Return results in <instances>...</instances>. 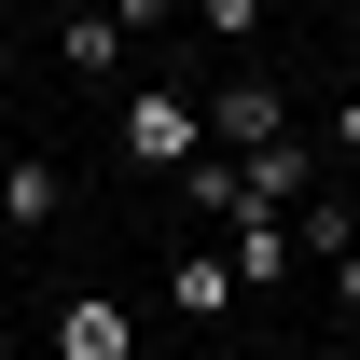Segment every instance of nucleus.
Returning <instances> with one entry per match:
<instances>
[{"mask_svg":"<svg viewBox=\"0 0 360 360\" xmlns=\"http://www.w3.org/2000/svg\"><path fill=\"white\" fill-rule=\"evenodd\" d=\"M111 28H125V42H139V28H167V0H111Z\"/></svg>","mask_w":360,"mask_h":360,"instance_id":"obj_12","label":"nucleus"},{"mask_svg":"<svg viewBox=\"0 0 360 360\" xmlns=\"http://www.w3.org/2000/svg\"><path fill=\"white\" fill-rule=\"evenodd\" d=\"M333 167H360V84L333 97Z\"/></svg>","mask_w":360,"mask_h":360,"instance_id":"obj_11","label":"nucleus"},{"mask_svg":"<svg viewBox=\"0 0 360 360\" xmlns=\"http://www.w3.org/2000/svg\"><path fill=\"white\" fill-rule=\"evenodd\" d=\"M264 139H291V97H277L264 70H236V84L208 97V153H264Z\"/></svg>","mask_w":360,"mask_h":360,"instance_id":"obj_3","label":"nucleus"},{"mask_svg":"<svg viewBox=\"0 0 360 360\" xmlns=\"http://www.w3.org/2000/svg\"><path fill=\"white\" fill-rule=\"evenodd\" d=\"M333 14H347V42H360V0H333Z\"/></svg>","mask_w":360,"mask_h":360,"instance_id":"obj_14","label":"nucleus"},{"mask_svg":"<svg viewBox=\"0 0 360 360\" xmlns=\"http://www.w3.org/2000/svg\"><path fill=\"white\" fill-rule=\"evenodd\" d=\"M222 264H236V291H277V277H291V222H264V208H250Z\"/></svg>","mask_w":360,"mask_h":360,"instance_id":"obj_7","label":"nucleus"},{"mask_svg":"<svg viewBox=\"0 0 360 360\" xmlns=\"http://www.w3.org/2000/svg\"><path fill=\"white\" fill-rule=\"evenodd\" d=\"M291 250L347 264V250H360V208H347V194H305V208H291Z\"/></svg>","mask_w":360,"mask_h":360,"instance_id":"obj_8","label":"nucleus"},{"mask_svg":"<svg viewBox=\"0 0 360 360\" xmlns=\"http://www.w3.org/2000/svg\"><path fill=\"white\" fill-rule=\"evenodd\" d=\"M111 139H125V167H194V153H208V111H194L180 84H139Z\"/></svg>","mask_w":360,"mask_h":360,"instance_id":"obj_1","label":"nucleus"},{"mask_svg":"<svg viewBox=\"0 0 360 360\" xmlns=\"http://www.w3.org/2000/svg\"><path fill=\"white\" fill-rule=\"evenodd\" d=\"M236 194H250L264 222H291V208L319 194V153H305V125H291V139H264V153H236Z\"/></svg>","mask_w":360,"mask_h":360,"instance_id":"obj_2","label":"nucleus"},{"mask_svg":"<svg viewBox=\"0 0 360 360\" xmlns=\"http://www.w3.org/2000/svg\"><path fill=\"white\" fill-rule=\"evenodd\" d=\"M56 56H70V70H125V28H111V0H97V14H70V28H56Z\"/></svg>","mask_w":360,"mask_h":360,"instance_id":"obj_9","label":"nucleus"},{"mask_svg":"<svg viewBox=\"0 0 360 360\" xmlns=\"http://www.w3.org/2000/svg\"><path fill=\"white\" fill-rule=\"evenodd\" d=\"M194 28H208V56H250L264 42V0H194Z\"/></svg>","mask_w":360,"mask_h":360,"instance_id":"obj_10","label":"nucleus"},{"mask_svg":"<svg viewBox=\"0 0 360 360\" xmlns=\"http://www.w3.org/2000/svg\"><path fill=\"white\" fill-rule=\"evenodd\" d=\"M56 360H139V319L111 305V291H70V305H56Z\"/></svg>","mask_w":360,"mask_h":360,"instance_id":"obj_4","label":"nucleus"},{"mask_svg":"<svg viewBox=\"0 0 360 360\" xmlns=\"http://www.w3.org/2000/svg\"><path fill=\"white\" fill-rule=\"evenodd\" d=\"M167 291H180V319H194V333H208V319H236V264H222V250H180Z\"/></svg>","mask_w":360,"mask_h":360,"instance_id":"obj_6","label":"nucleus"},{"mask_svg":"<svg viewBox=\"0 0 360 360\" xmlns=\"http://www.w3.org/2000/svg\"><path fill=\"white\" fill-rule=\"evenodd\" d=\"M0 236H56V167H42V153L0 167Z\"/></svg>","mask_w":360,"mask_h":360,"instance_id":"obj_5","label":"nucleus"},{"mask_svg":"<svg viewBox=\"0 0 360 360\" xmlns=\"http://www.w3.org/2000/svg\"><path fill=\"white\" fill-rule=\"evenodd\" d=\"M333 305H347V319H360V250H347V264H333Z\"/></svg>","mask_w":360,"mask_h":360,"instance_id":"obj_13","label":"nucleus"}]
</instances>
